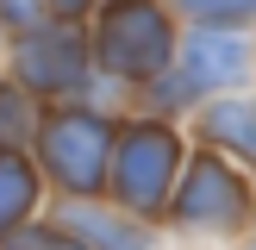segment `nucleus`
Returning a JSON list of instances; mask_svg holds the SVG:
<instances>
[{
	"mask_svg": "<svg viewBox=\"0 0 256 250\" xmlns=\"http://www.w3.org/2000/svg\"><path fill=\"white\" fill-rule=\"evenodd\" d=\"M194 144H212L219 156H232L238 169L256 182V94H219L206 106H194Z\"/></svg>",
	"mask_w": 256,
	"mask_h": 250,
	"instance_id": "8",
	"label": "nucleus"
},
{
	"mask_svg": "<svg viewBox=\"0 0 256 250\" xmlns=\"http://www.w3.org/2000/svg\"><path fill=\"white\" fill-rule=\"evenodd\" d=\"M112 138H119V112L100 100H56L44 106L32 132V162L44 175L50 200H100L112 169Z\"/></svg>",
	"mask_w": 256,
	"mask_h": 250,
	"instance_id": "1",
	"label": "nucleus"
},
{
	"mask_svg": "<svg viewBox=\"0 0 256 250\" xmlns=\"http://www.w3.org/2000/svg\"><path fill=\"white\" fill-rule=\"evenodd\" d=\"M0 69L32 100H44V106H56V100H94V88H106L100 69H94L88 25H69V19H44L32 32L6 38L0 44Z\"/></svg>",
	"mask_w": 256,
	"mask_h": 250,
	"instance_id": "5",
	"label": "nucleus"
},
{
	"mask_svg": "<svg viewBox=\"0 0 256 250\" xmlns=\"http://www.w3.org/2000/svg\"><path fill=\"white\" fill-rule=\"evenodd\" d=\"M194 150L188 125L156 119V112H119V138H112V169H106V194L112 206H125L132 219L162 225L169 194L182 182V162Z\"/></svg>",
	"mask_w": 256,
	"mask_h": 250,
	"instance_id": "3",
	"label": "nucleus"
},
{
	"mask_svg": "<svg viewBox=\"0 0 256 250\" xmlns=\"http://www.w3.org/2000/svg\"><path fill=\"white\" fill-rule=\"evenodd\" d=\"M44 19H50L44 0H0V44L19 38V32H32V25H44Z\"/></svg>",
	"mask_w": 256,
	"mask_h": 250,
	"instance_id": "13",
	"label": "nucleus"
},
{
	"mask_svg": "<svg viewBox=\"0 0 256 250\" xmlns=\"http://www.w3.org/2000/svg\"><path fill=\"white\" fill-rule=\"evenodd\" d=\"M38 119H44V100H32L6 69H0V150H32Z\"/></svg>",
	"mask_w": 256,
	"mask_h": 250,
	"instance_id": "10",
	"label": "nucleus"
},
{
	"mask_svg": "<svg viewBox=\"0 0 256 250\" xmlns=\"http://www.w3.org/2000/svg\"><path fill=\"white\" fill-rule=\"evenodd\" d=\"M162 232L206 238V244H244L256 232V182L232 156H219L212 144H194L182 162V182L169 194Z\"/></svg>",
	"mask_w": 256,
	"mask_h": 250,
	"instance_id": "4",
	"label": "nucleus"
},
{
	"mask_svg": "<svg viewBox=\"0 0 256 250\" xmlns=\"http://www.w3.org/2000/svg\"><path fill=\"white\" fill-rule=\"evenodd\" d=\"M50 212H56L88 250H156L162 244V225L132 219V212L112 206V200H50Z\"/></svg>",
	"mask_w": 256,
	"mask_h": 250,
	"instance_id": "7",
	"label": "nucleus"
},
{
	"mask_svg": "<svg viewBox=\"0 0 256 250\" xmlns=\"http://www.w3.org/2000/svg\"><path fill=\"white\" fill-rule=\"evenodd\" d=\"M182 25H232V32H250L256 25V0H169Z\"/></svg>",
	"mask_w": 256,
	"mask_h": 250,
	"instance_id": "11",
	"label": "nucleus"
},
{
	"mask_svg": "<svg viewBox=\"0 0 256 250\" xmlns=\"http://www.w3.org/2000/svg\"><path fill=\"white\" fill-rule=\"evenodd\" d=\"M88 44H94V69L106 88L144 94L156 75L175 69L182 19L169 0H100L88 19Z\"/></svg>",
	"mask_w": 256,
	"mask_h": 250,
	"instance_id": "2",
	"label": "nucleus"
},
{
	"mask_svg": "<svg viewBox=\"0 0 256 250\" xmlns=\"http://www.w3.org/2000/svg\"><path fill=\"white\" fill-rule=\"evenodd\" d=\"M244 250H256V238H244Z\"/></svg>",
	"mask_w": 256,
	"mask_h": 250,
	"instance_id": "15",
	"label": "nucleus"
},
{
	"mask_svg": "<svg viewBox=\"0 0 256 250\" xmlns=\"http://www.w3.org/2000/svg\"><path fill=\"white\" fill-rule=\"evenodd\" d=\"M0 250H88V244H82V238H75L69 225H62L56 212L44 206V212H38L32 225H19V232H12V238H6Z\"/></svg>",
	"mask_w": 256,
	"mask_h": 250,
	"instance_id": "12",
	"label": "nucleus"
},
{
	"mask_svg": "<svg viewBox=\"0 0 256 250\" xmlns=\"http://www.w3.org/2000/svg\"><path fill=\"white\" fill-rule=\"evenodd\" d=\"M175 75L200 106L219 94H244L256 75V44H250V32H232V25H182Z\"/></svg>",
	"mask_w": 256,
	"mask_h": 250,
	"instance_id": "6",
	"label": "nucleus"
},
{
	"mask_svg": "<svg viewBox=\"0 0 256 250\" xmlns=\"http://www.w3.org/2000/svg\"><path fill=\"white\" fill-rule=\"evenodd\" d=\"M44 6H50V19H69V25H88V19H94V6H100V0H44Z\"/></svg>",
	"mask_w": 256,
	"mask_h": 250,
	"instance_id": "14",
	"label": "nucleus"
},
{
	"mask_svg": "<svg viewBox=\"0 0 256 250\" xmlns=\"http://www.w3.org/2000/svg\"><path fill=\"white\" fill-rule=\"evenodd\" d=\"M50 206V188L38 175L32 150H0V244H6L19 225H32Z\"/></svg>",
	"mask_w": 256,
	"mask_h": 250,
	"instance_id": "9",
	"label": "nucleus"
}]
</instances>
